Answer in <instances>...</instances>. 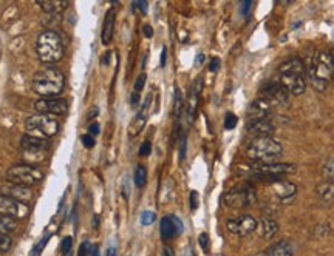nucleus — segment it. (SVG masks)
I'll list each match as a JSON object with an SVG mask.
<instances>
[{
	"label": "nucleus",
	"mask_w": 334,
	"mask_h": 256,
	"mask_svg": "<svg viewBox=\"0 0 334 256\" xmlns=\"http://www.w3.org/2000/svg\"><path fill=\"white\" fill-rule=\"evenodd\" d=\"M279 83L289 93V95H292V96L303 95L305 90H306V80H305V78H300V76L280 74Z\"/></svg>",
	"instance_id": "nucleus-14"
},
{
	"label": "nucleus",
	"mask_w": 334,
	"mask_h": 256,
	"mask_svg": "<svg viewBox=\"0 0 334 256\" xmlns=\"http://www.w3.org/2000/svg\"><path fill=\"white\" fill-rule=\"evenodd\" d=\"M133 182L138 187V189H143L147 184V170L143 165H138L135 168V175H133Z\"/></svg>",
	"instance_id": "nucleus-29"
},
{
	"label": "nucleus",
	"mask_w": 334,
	"mask_h": 256,
	"mask_svg": "<svg viewBox=\"0 0 334 256\" xmlns=\"http://www.w3.org/2000/svg\"><path fill=\"white\" fill-rule=\"evenodd\" d=\"M150 153H152V144H150L149 141H146V142L141 144V147H139V156H141V158H147V156H150Z\"/></svg>",
	"instance_id": "nucleus-36"
},
{
	"label": "nucleus",
	"mask_w": 334,
	"mask_h": 256,
	"mask_svg": "<svg viewBox=\"0 0 334 256\" xmlns=\"http://www.w3.org/2000/svg\"><path fill=\"white\" fill-rule=\"evenodd\" d=\"M34 110L39 114L64 116L68 113V102L61 97H42L34 102Z\"/></svg>",
	"instance_id": "nucleus-8"
},
{
	"label": "nucleus",
	"mask_w": 334,
	"mask_h": 256,
	"mask_svg": "<svg viewBox=\"0 0 334 256\" xmlns=\"http://www.w3.org/2000/svg\"><path fill=\"white\" fill-rule=\"evenodd\" d=\"M138 104H139V93H133L132 97H130V105H132L133 108H136Z\"/></svg>",
	"instance_id": "nucleus-48"
},
{
	"label": "nucleus",
	"mask_w": 334,
	"mask_h": 256,
	"mask_svg": "<svg viewBox=\"0 0 334 256\" xmlns=\"http://www.w3.org/2000/svg\"><path fill=\"white\" fill-rule=\"evenodd\" d=\"M257 201L255 190L249 185H240L223 194V204L229 208L241 210L254 206Z\"/></svg>",
	"instance_id": "nucleus-6"
},
{
	"label": "nucleus",
	"mask_w": 334,
	"mask_h": 256,
	"mask_svg": "<svg viewBox=\"0 0 334 256\" xmlns=\"http://www.w3.org/2000/svg\"><path fill=\"white\" fill-rule=\"evenodd\" d=\"M91 244L88 241H84L81 245H79V252H78V256H88L91 253Z\"/></svg>",
	"instance_id": "nucleus-37"
},
{
	"label": "nucleus",
	"mask_w": 334,
	"mask_h": 256,
	"mask_svg": "<svg viewBox=\"0 0 334 256\" xmlns=\"http://www.w3.org/2000/svg\"><path fill=\"white\" fill-rule=\"evenodd\" d=\"M283 153V147L272 138L252 139L246 148L249 159L255 162H275Z\"/></svg>",
	"instance_id": "nucleus-3"
},
{
	"label": "nucleus",
	"mask_w": 334,
	"mask_h": 256,
	"mask_svg": "<svg viewBox=\"0 0 334 256\" xmlns=\"http://www.w3.org/2000/svg\"><path fill=\"white\" fill-rule=\"evenodd\" d=\"M250 172H254L257 176H263L271 179L272 182L283 179V175L294 173L297 167L296 164H280V162H254L249 167Z\"/></svg>",
	"instance_id": "nucleus-7"
},
{
	"label": "nucleus",
	"mask_w": 334,
	"mask_h": 256,
	"mask_svg": "<svg viewBox=\"0 0 334 256\" xmlns=\"http://www.w3.org/2000/svg\"><path fill=\"white\" fill-rule=\"evenodd\" d=\"M155 219H156V216H155L153 211H144V213H141L139 223H141V225L147 227V225H152L155 223Z\"/></svg>",
	"instance_id": "nucleus-32"
},
{
	"label": "nucleus",
	"mask_w": 334,
	"mask_h": 256,
	"mask_svg": "<svg viewBox=\"0 0 334 256\" xmlns=\"http://www.w3.org/2000/svg\"><path fill=\"white\" fill-rule=\"evenodd\" d=\"M197 208H198V193L190 192V210H197Z\"/></svg>",
	"instance_id": "nucleus-45"
},
{
	"label": "nucleus",
	"mask_w": 334,
	"mask_h": 256,
	"mask_svg": "<svg viewBox=\"0 0 334 256\" xmlns=\"http://www.w3.org/2000/svg\"><path fill=\"white\" fill-rule=\"evenodd\" d=\"M272 190L279 196L282 202H292V199L297 194V185L294 182L288 181V179H279V181L272 182Z\"/></svg>",
	"instance_id": "nucleus-15"
},
{
	"label": "nucleus",
	"mask_w": 334,
	"mask_h": 256,
	"mask_svg": "<svg viewBox=\"0 0 334 256\" xmlns=\"http://www.w3.org/2000/svg\"><path fill=\"white\" fill-rule=\"evenodd\" d=\"M115 20H116V13L112 8L108 10L105 17H104V23H102V31H101V40L104 45H108L113 39V32H115Z\"/></svg>",
	"instance_id": "nucleus-20"
},
{
	"label": "nucleus",
	"mask_w": 334,
	"mask_h": 256,
	"mask_svg": "<svg viewBox=\"0 0 334 256\" xmlns=\"http://www.w3.org/2000/svg\"><path fill=\"white\" fill-rule=\"evenodd\" d=\"M220 70V59L218 57H214L211 62H209V71L211 73H217Z\"/></svg>",
	"instance_id": "nucleus-43"
},
{
	"label": "nucleus",
	"mask_w": 334,
	"mask_h": 256,
	"mask_svg": "<svg viewBox=\"0 0 334 256\" xmlns=\"http://www.w3.org/2000/svg\"><path fill=\"white\" fill-rule=\"evenodd\" d=\"M81 142H82V145H84V147L90 150V148H93V147H95L96 139H95V138H93V136H91V134H84L82 138H81Z\"/></svg>",
	"instance_id": "nucleus-35"
},
{
	"label": "nucleus",
	"mask_w": 334,
	"mask_h": 256,
	"mask_svg": "<svg viewBox=\"0 0 334 256\" xmlns=\"http://www.w3.org/2000/svg\"><path fill=\"white\" fill-rule=\"evenodd\" d=\"M314 57H316L317 64L325 66L327 70H330L334 74V56L333 54L327 53V51H319V53H317Z\"/></svg>",
	"instance_id": "nucleus-28"
},
{
	"label": "nucleus",
	"mask_w": 334,
	"mask_h": 256,
	"mask_svg": "<svg viewBox=\"0 0 334 256\" xmlns=\"http://www.w3.org/2000/svg\"><path fill=\"white\" fill-rule=\"evenodd\" d=\"M19 227V223L16 218L11 216H0V233L10 235L13 232H16Z\"/></svg>",
	"instance_id": "nucleus-27"
},
{
	"label": "nucleus",
	"mask_w": 334,
	"mask_h": 256,
	"mask_svg": "<svg viewBox=\"0 0 334 256\" xmlns=\"http://www.w3.org/2000/svg\"><path fill=\"white\" fill-rule=\"evenodd\" d=\"M163 256H175L173 250L170 249V247H164L163 249Z\"/></svg>",
	"instance_id": "nucleus-55"
},
{
	"label": "nucleus",
	"mask_w": 334,
	"mask_h": 256,
	"mask_svg": "<svg viewBox=\"0 0 334 256\" xmlns=\"http://www.w3.org/2000/svg\"><path fill=\"white\" fill-rule=\"evenodd\" d=\"M98 224H99V218L95 216V218H93V228H98V227H99Z\"/></svg>",
	"instance_id": "nucleus-58"
},
{
	"label": "nucleus",
	"mask_w": 334,
	"mask_h": 256,
	"mask_svg": "<svg viewBox=\"0 0 334 256\" xmlns=\"http://www.w3.org/2000/svg\"><path fill=\"white\" fill-rule=\"evenodd\" d=\"M316 193L322 204H331L334 201V184L330 181H323L317 185Z\"/></svg>",
	"instance_id": "nucleus-22"
},
{
	"label": "nucleus",
	"mask_w": 334,
	"mask_h": 256,
	"mask_svg": "<svg viewBox=\"0 0 334 256\" xmlns=\"http://www.w3.org/2000/svg\"><path fill=\"white\" fill-rule=\"evenodd\" d=\"M160 235L163 241H169L173 236H177V230H175L173 221L170 216H164L160 223Z\"/></svg>",
	"instance_id": "nucleus-24"
},
{
	"label": "nucleus",
	"mask_w": 334,
	"mask_h": 256,
	"mask_svg": "<svg viewBox=\"0 0 334 256\" xmlns=\"http://www.w3.org/2000/svg\"><path fill=\"white\" fill-rule=\"evenodd\" d=\"M48 240H50V238H48V236H45L44 240H42V241H40V242L34 247V249H33V252H31V255H30V256H39V255L42 253V249H44L45 244L48 242Z\"/></svg>",
	"instance_id": "nucleus-39"
},
{
	"label": "nucleus",
	"mask_w": 334,
	"mask_h": 256,
	"mask_svg": "<svg viewBox=\"0 0 334 256\" xmlns=\"http://www.w3.org/2000/svg\"><path fill=\"white\" fill-rule=\"evenodd\" d=\"M186 104L183 100V95L178 88H175V104H173V117H175V124H180V119L184 112Z\"/></svg>",
	"instance_id": "nucleus-26"
},
{
	"label": "nucleus",
	"mask_w": 334,
	"mask_h": 256,
	"mask_svg": "<svg viewBox=\"0 0 334 256\" xmlns=\"http://www.w3.org/2000/svg\"><path fill=\"white\" fill-rule=\"evenodd\" d=\"M5 176L10 184L22 185V187H33L44 179V173L39 168L28 164H16L10 167L6 170Z\"/></svg>",
	"instance_id": "nucleus-5"
},
{
	"label": "nucleus",
	"mask_w": 334,
	"mask_h": 256,
	"mask_svg": "<svg viewBox=\"0 0 334 256\" xmlns=\"http://www.w3.org/2000/svg\"><path fill=\"white\" fill-rule=\"evenodd\" d=\"M64 44L61 36L56 31L45 30L39 34L36 40V53L40 62L56 64L64 57Z\"/></svg>",
	"instance_id": "nucleus-2"
},
{
	"label": "nucleus",
	"mask_w": 334,
	"mask_h": 256,
	"mask_svg": "<svg viewBox=\"0 0 334 256\" xmlns=\"http://www.w3.org/2000/svg\"><path fill=\"white\" fill-rule=\"evenodd\" d=\"M246 131L254 136V139L262 138H272L275 133V127L268 121V119H260V121H248Z\"/></svg>",
	"instance_id": "nucleus-13"
},
{
	"label": "nucleus",
	"mask_w": 334,
	"mask_h": 256,
	"mask_svg": "<svg viewBox=\"0 0 334 256\" xmlns=\"http://www.w3.org/2000/svg\"><path fill=\"white\" fill-rule=\"evenodd\" d=\"M172 221H173V225H175V230H177V236H180L183 233V230H184V225H183L181 219L178 216H170Z\"/></svg>",
	"instance_id": "nucleus-41"
},
{
	"label": "nucleus",
	"mask_w": 334,
	"mask_h": 256,
	"mask_svg": "<svg viewBox=\"0 0 334 256\" xmlns=\"http://www.w3.org/2000/svg\"><path fill=\"white\" fill-rule=\"evenodd\" d=\"M262 96L266 97L268 100H271L272 104L277 107V105H286L288 104V96L289 93L282 87V85L277 82H269L266 83L263 90H262Z\"/></svg>",
	"instance_id": "nucleus-12"
},
{
	"label": "nucleus",
	"mask_w": 334,
	"mask_h": 256,
	"mask_svg": "<svg viewBox=\"0 0 334 256\" xmlns=\"http://www.w3.org/2000/svg\"><path fill=\"white\" fill-rule=\"evenodd\" d=\"M25 130H27V134L33 136V138L47 141L57 134V131H59V122L53 116L33 114L25 121Z\"/></svg>",
	"instance_id": "nucleus-4"
},
{
	"label": "nucleus",
	"mask_w": 334,
	"mask_h": 256,
	"mask_svg": "<svg viewBox=\"0 0 334 256\" xmlns=\"http://www.w3.org/2000/svg\"><path fill=\"white\" fill-rule=\"evenodd\" d=\"M279 73L280 74H292V76H300V78H305L306 66H305L302 59L292 57V59H288L286 62H283L279 66Z\"/></svg>",
	"instance_id": "nucleus-19"
},
{
	"label": "nucleus",
	"mask_w": 334,
	"mask_h": 256,
	"mask_svg": "<svg viewBox=\"0 0 334 256\" xmlns=\"http://www.w3.org/2000/svg\"><path fill=\"white\" fill-rule=\"evenodd\" d=\"M107 256H116V250H115V247H110V249L107 250Z\"/></svg>",
	"instance_id": "nucleus-57"
},
{
	"label": "nucleus",
	"mask_w": 334,
	"mask_h": 256,
	"mask_svg": "<svg viewBox=\"0 0 334 256\" xmlns=\"http://www.w3.org/2000/svg\"><path fill=\"white\" fill-rule=\"evenodd\" d=\"M2 194L5 196H10V198L19 201L22 204H27L31 201L33 198V192L30 187H22V185H16V184H8V185H3L2 187Z\"/></svg>",
	"instance_id": "nucleus-17"
},
{
	"label": "nucleus",
	"mask_w": 334,
	"mask_h": 256,
	"mask_svg": "<svg viewBox=\"0 0 334 256\" xmlns=\"http://www.w3.org/2000/svg\"><path fill=\"white\" fill-rule=\"evenodd\" d=\"M90 256H101V253H99V247H98V245H96V247H93V249H91Z\"/></svg>",
	"instance_id": "nucleus-56"
},
{
	"label": "nucleus",
	"mask_w": 334,
	"mask_h": 256,
	"mask_svg": "<svg viewBox=\"0 0 334 256\" xmlns=\"http://www.w3.org/2000/svg\"><path fill=\"white\" fill-rule=\"evenodd\" d=\"M99 133H101V128H99L98 122H93V124L88 127V134H91L93 138H95V136H98Z\"/></svg>",
	"instance_id": "nucleus-46"
},
{
	"label": "nucleus",
	"mask_w": 334,
	"mask_h": 256,
	"mask_svg": "<svg viewBox=\"0 0 334 256\" xmlns=\"http://www.w3.org/2000/svg\"><path fill=\"white\" fill-rule=\"evenodd\" d=\"M28 206L16 201L10 196L0 194V216H11L16 219H22L28 215Z\"/></svg>",
	"instance_id": "nucleus-10"
},
{
	"label": "nucleus",
	"mask_w": 334,
	"mask_h": 256,
	"mask_svg": "<svg viewBox=\"0 0 334 256\" xmlns=\"http://www.w3.org/2000/svg\"><path fill=\"white\" fill-rule=\"evenodd\" d=\"M226 227L232 235L245 238V236H249L252 232H255L257 221L250 215H240L234 219H229L226 223Z\"/></svg>",
	"instance_id": "nucleus-9"
},
{
	"label": "nucleus",
	"mask_w": 334,
	"mask_h": 256,
	"mask_svg": "<svg viewBox=\"0 0 334 256\" xmlns=\"http://www.w3.org/2000/svg\"><path fill=\"white\" fill-rule=\"evenodd\" d=\"M260 227H262V236L265 238V240H272V238L277 235V232H279L277 221L272 219V218H268V216L262 218Z\"/></svg>",
	"instance_id": "nucleus-23"
},
{
	"label": "nucleus",
	"mask_w": 334,
	"mask_h": 256,
	"mask_svg": "<svg viewBox=\"0 0 334 256\" xmlns=\"http://www.w3.org/2000/svg\"><path fill=\"white\" fill-rule=\"evenodd\" d=\"M150 105H152V95H149L146 97V100L143 102V105H141V108H139V112L136 113L135 117L132 119V122L129 125V134L132 136V138L138 136L141 131H143V128L146 127L147 117L150 113Z\"/></svg>",
	"instance_id": "nucleus-11"
},
{
	"label": "nucleus",
	"mask_w": 334,
	"mask_h": 256,
	"mask_svg": "<svg viewBox=\"0 0 334 256\" xmlns=\"http://www.w3.org/2000/svg\"><path fill=\"white\" fill-rule=\"evenodd\" d=\"M198 242H200V247H201V249H203L204 252H207V247H209V235H207V233H201V235H200V238H198Z\"/></svg>",
	"instance_id": "nucleus-42"
},
{
	"label": "nucleus",
	"mask_w": 334,
	"mask_h": 256,
	"mask_svg": "<svg viewBox=\"0 0 334 256\" xmlns=\"http://www.w3.org/2000/svg\"><path fill=\"white\" fill-rule=\"evenodd\" d=\"M99 113V110L98 108H91L90 112H88V116H87V121H91V119H95Z\"/></svg>",
	"instance_id": "nucleus-51"
},
{
	"label": "nucleus",
	"mask_w": 334,
	"mask_h": 256,
	"mask_svg": "<svg viewBox=\"0 0 334 256\" xmlns=\"http://www.w3.org/2000/svg\"><path fill=\"white\" fill-rule=\"evenodd\" d=\"M122 194H124V198L127 199L129 198V181L125 179L124 181V189H122Z\"/></svg>",
	"instance_id": "nucleus-52"
},
{
	"label": "nucleus",
	"mask_w": 334,
	"mask_h": 256,
	"mask_svg": "<svg viewBox=\"0 0 334 256\" xmlns=\"http://www.w3.org/2000/svg\"><path fill=\"white\" fill-rule=\"evenodd\" d=\"M268 256H294V249L289 241H279L269 249Z\"/></svg>",
	"instance_id": "nucleus-25"
},
{
	"label": "nucleus",
	"mask_w": 334,
	"mask_h": 256,
	"mask_svg": "<svg viewBox=\"0 0 334 256\" xmlns=\"http://www.w3.org/2000/svg\"><path fill=\"white\" fill-rule=\"evenodd\" d=\"M110 57H112V53H110V51H107L105 56L102 57V65H108V64H110Z\"/></svg>",
	"instance_id": "nucleus-54"
},
{
	"label": "nucleus",
	"mask_w": 334,
	"mask_h": 256,
	"mask_svg": "<svg viewBox=\"0 0 334 256\" xmlns=\"http://www.w3.org/2000/svg\"><path fill=\"white\" fill-rule=\"evenodd\" d=\"M204 59H206V57H204L203 53H198L197 57H195V65H201V64L204 62Z\"/></svg>",
	"instance_id": "nucleus-53"
},
{
	"label": "nucleus",
	"mask_w": 334,
	"mask_h": 256,
	"mask_svg": "<svg viewBox=\"0 0 334 256\" xmlns=\"http://www.w3.org/2000/svg\"><path fill=\"white\" fill-rule=\"evenodd\" d=\"M250 5H252V2L250 0H245V2L240 3V11L243 16H248L249 14V10H250Z\"/></svg>",
	"instance_id": "nucleus-44"
},
{
	"label": "nucleus",
	"mask_w": 334,
	"mask_h": 256,
	"mask_svg": "<svg viewBox=\"0 0 334 256\" xmlns=\"http://www.w3.org/2000/svg\"><path fill=\"white\" fill-rule=\"evenodd\" d=\"M143 32H144V36L147 39H150V37L153 36V30H152V27H150V25H144V27H143Z\"/></svg>",
	"instance_id": "nucleus-49"
},
{
	"label": "nucleus",
	"mask_w": 334,
	"mask_h": 256,
	"mask_svg": "<svg viewBox=\"0 0 334 256\" xmlns=\"http://www.w3.org/2000/svg\"><path fill=\"white\" fill-rule=\"evenodd\" d=\"M238 124V117L234 114V113H226V116H224V128L226 130H234V128L237 127Z\"/></svg>",
	"instance_id": "nucleus-31"
},
{
	"label": "nucleus",
	"mask_w": 334,
	"mask_h": 256,
	"mask_svg": "<svg viewBox=\"0 0 334 256\" xmlns=\"http://www.w3.org/2000/svg\"><path fill=\"white\" fill-rule=\"evenodd\" d=\"M166 62H167V48L164 47L163 51H161V68L166 66Z\"/></svg>",
	"instance_id": "nucleus-50"
},
{
	"label": "nucleus",
	"mask_w": 334,
	"mask_h": 256,
	"mask_svg": "<svg viewBox=\"0 0 334 256\" xmlns=\"http://www.w3.org/2000/svg\"><path fill=\"white\" fill-rule=\"evenodd\" d=\"M37 3L47 14H59L70 6L68 0H37Z\"/></svg>",
	"instance_id": "nucleus-21"
},
{
	"label": "nucleus",
	"mask_w": 334,
	"mask_h": 256,
	"mask_svg": "<svg viewBox=\"0 0 334 256\" xmlns=\"http://www.w3.org/2000/svg\"><path fill=\"white\" fill-rule=\"evenodd\" d=\"M71 247H73V240H71V236H65L62 242H61V253L64 256H68L70 252H71Z\"/></svg>",
	"instance_id": "nucleus-34"
},
{
	"label": "nucleus",
	"mask_w": 334,
	"mask_h": 256,
	"mask_svg": "<svg viewBox=\"0 0 334 256\" xmlns=\"http://www.w3.org/2000/svg\"><path fill=\"white\" fill-rule=\"evenodd\" d=\"M65 85L64 74L54 66H44L39 70L31 80V88L36 95L42 97H56L59 96Z\"/></svg>",
	"instance_id": "nucleus-1"
},
{
	"label": "nucleus",
	"mask_w": 334,
	"mask_h": 256,
	"mask_svg": "<svg viewBox=\"0 0 334 256\" xmlns=\"http://www.w3.org/2000/svg\"><path fill=\"white\" fill-rule=\"evenodd\" d=\"M200 93H201V79H197L194 85H192L187 102H186V113L189 117V124H192V121L195 119L198 104H200Z\"/></svg>",
	"instance_id": "nucleus-18"
},
{
	"label": "nucleus",
	"mask_w": 334,
	"mask_h": 256,
	"mask_svg": "<svg viewBox=\"0 0 334 256\" xmlns=\"http://www.w3.org/2000/svg\"><path fill=\"white\" fill-rule=\"evenodd\" d=\"M146 79H147V76L144 73L138 76V79L135 80V93H141V91H143L144 85H146Z\"/></svg>",
	"instance_id": "nucleus-38"
},
{
	"label": "nucleus",
	"mask_w": 334,
	"mask_h": 256,
	"mask_svg": "<svg viewBox=\"0 0 334 256\" xmlns=\"http://www.w3.org/2000/svg\"><path fill=\"white\" fill-rule=\"evenodd\" d=\"M132 8L133 10H139L141 13H147V2L146 0H138V2H132Z\"/></svg>",
	"instance_id": "nucleus-40"
},
{
	"label": "nucleus",
	"mask_w": 334,
	"mask_h": 256,
	"mask_svg": "<svg viewBox=\"0 0 334 256\" xmlns=\"http://www.w3.org/2000/svg\"><path fill=\"white\" fill-rule=\"evenodd\" d=\"M322 176L325 181H330L333 182V179H334V158H330L323 162V165H322Z\"/></svg>",
	"instance_id": "nucleus-30"
},
{
	"label": "nucleus",
	"mask_w": 334,
	"mask_h": 256,
	"mask_svg": "<svg viewBox=\"0 0 334 256\" xmlns=\"http://www.w3.org/2000/svg\"><path fill=\"white\" fill-rule=\"evenodd\" d=\"M11 244H13V241H11L10 235L0 233V253H6L11 249Z\"/></svg>",
	"instance_id": "nucleus-33"
},
{
	"label": "nucleus",
	"mask_w": 334,
	"mask_h": 256,
	"mask_svg": "<svg viewBox=\"0 0 334 256\" xmlns=\"http://www.w3.org/2000/svg\"><path fill=\"white\" fill-rule=\"evenodd\" d=\"M181 151H180V160H184V158H186V138H184V136H183L181 134Z\"/></svg>",
	"instance_id": "nucleus-47"
},
{
	"label": "nucleus",
	"mask_w": 334,
	"mask_h": 256,
	"mask_svg": "<svg viewBox=\"0 0 334 256\" xmlns=\"http://www.w3.org/2000/svg\"><path fill=\"white\" fill-rule=\"evenodd\" d=\"M20 148L27 155H44L48 150V142L39 138H33L30 134H23L20 139Z\"/></svg>",
	"instance_id": "nucleus-16"
}]
</instances>
